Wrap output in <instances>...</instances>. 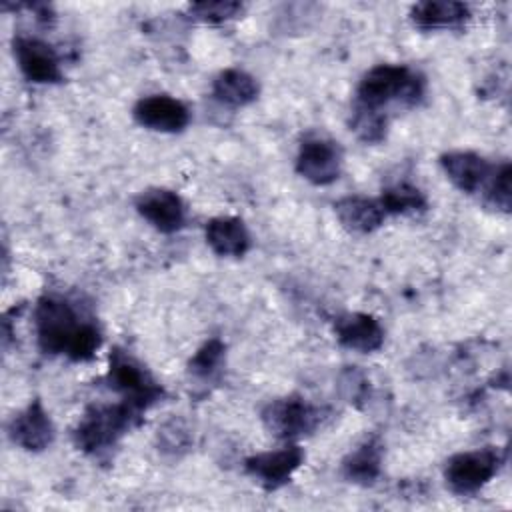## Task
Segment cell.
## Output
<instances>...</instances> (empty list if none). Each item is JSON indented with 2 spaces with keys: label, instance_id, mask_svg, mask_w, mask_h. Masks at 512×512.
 <instances>
[{
  "label": "cell",
  "instance_id": "1",
  "mask_svg": "<svg viewBox=\"0 0 512 512\" xmlns=\"http://www.w3.org/2000/svg\"><path fill=\"white\" fill-rule=\"evenodd\" d=\"M34 324L38 344L46 354H64L70 360L86 362L102 344L100 330L82 320L64 298H42L34 312Z\"/></svg>",
  "mask_w": 512,
  "mask_h": 512
},
{
  "label": "cell",
  "instance_id": "2",
  "mask_svg": "<svg viewBox=\"0 0 512 512\" xmlns=\"http://www.w3.org/2000/svg\"><path fill=\"white\" fill-rule=\"evenodd\" d=\"M424 94V78L402 64H378L364 74L356 90V106L380 112L390 102L416 104Z\"/></svg>",
  "mask_w": 512,
  "mask_h": 512
},
{
  "label": "cell",
  "instance_id": "3",
  "mask_svg": "<svg viewBox=\"0 0 512 512\" xmlns=\"http://www.w3.org/2000/svg\"><path fill=\"white\" fill-rule=\"evenodd\" d=\"M140 410L128 402L114 406H92L80 418L74 430V442L88 454H100L112 448L136 422Z\"/></svg>",
  "mask_w": 512,
  "mask_h": 512
},
{
  "label": "cell",
  "instance_id": "4",
  "mask_svg": "<svg viewBox=\"0 0 512 512\" xmlns=\"http://www.w3.org/2000/svg\"><path fill=\"white\" fill-rule=\"evenodd\" d=\"M110 386L122 394V400L138 408L140 412L158 402L164 394L162 386L152 378V374L128 352L114 348L108 366Z\"/></svg>",
  "mask_w": 512,
  "mask_h": 512
},
{
  "label": "cell",
  "instance_id": "5",
  "mask_svg": "<svg viewBox=\"0 0 512 512\" xmlns=\"http://www.w3.org/2000/svg\"><path fill=\"white\" fill-rule=\"evenodd\" d=\"M322 420V408L300 396L276 398L262 410V422L266 430L284 440H294L314 432Z\"/></svg>",
  "mask_w": 512,
  "mask_h": 512
},
{
  "label": "cell",
  "instance_id": "6",
  "mask_svg": "<svg viewBox=\"0 0 512 512\" xmlns=\"http://www.w3.org/2000/svg\"><path fill=\"white\" fill-rule=\"evenodd\" d=\"M500 464L502 456L494 448L468 450L452 456L446 462L444 478L452 492L474 494L496 476Z\"/></svg>",
  "mask_w": 512,
  "mask_h": 512
},
{
  "label": "cell",
  "instance_id": "7",
  "mask_svg": "<svg viewBox=\"0 0 512 512\" xmlns=\"http://www.w3.org/2000/svg\"><path fill=\"white\" fill-rule=\"evenodd\" d=\"M340 168L342 150L334 140L312 136L300 144L296 156V170L304 180L316 186H326L340 176Z\"/></svg>",
  "mask_w": 512,
  "mask_h": 512
},
{
  "label": "cell",
  "instance_id": "8",
  "mask_svg": "<svg viewBox=\"0 0 512 512\" xmlns=\"http://www.w3.org/2000/svg\"><path fill=\"white\" fill-rule=\"evenodd\" d=\"M304 462V452L298 444H288L278 450H268L250 456L244 466L246 472L262 484L266 490H276L284 486L292 474L300 468Z\"/></svg>",
  "mask_w": 512,
  "mask_h": 512
},
{
  "label": "cell",
  "instance_id": "9",
  "mask_svg": "<svg viewBox=\"0 0 512 512\" xmlns=\"http://www.w3.org/2000/svg\"><path fill=\"white\" fill-rule=\"evenodd\" d=\"M14 58L20 72L36 84H54L62 80V68L58 54L40 38L16 36L14 38Z\"/></svg>",
  "mask_w": 512,
  "mask_h": 512
},
{
  "label": "cell",
  "instance_id": "10",
  "mask_svg": "<svg viewBox=\"0 0 512 512\" xmlns=\"http://www.w3.org/2000/svg\"><path fill=\"white\" fill-rule=\"evenodd\" d=\"M134 118L140 126L156 132H180L190 122L188 106L168 94L140 98L134 106Z\"/></svg>",
  "mask_w": 512,
  "mask_h": 512
},
{
  "label": "cell",
  "instance_id": "11",
  "mask_svg": "<svg viewBox=\"0 0 512 512\" xmlns=\"http://www.w3.org/2000/svg\"><path fill=\"white\" fill-rule=\"evenodd\" d=\"M138 214L158 232L172 234L184 226L186 208L182 198L168 188H148L136 198Z\"/></svg>",
  "mask_w": 512,
  "mask_h": 512
},
{
  "label": "cell",
  "instance_id": "12",
  "mask_svg": "<svg viewBox=\"0 0 512 512\" xmlns=\"http://www.w3.org/2000/svg\"><path fill=\"white\" fill-rule=\"evenodd\" d=\"M8 434L14 444L28 452H40L48 448L54 440V424L44 410L40 400L30 402L22 412H18L10 424Z\"/></svg>",
  "mask_w": 512,
  "mask_h": 512
},
{
  "label": "cell",
  "instance_id": "13",
  "mask_svg": "<svg viewBox=\"0 0 512 512\" xmlns=\"http://www.w3.org/2000/svg\"><path fill=\"white\" fill-rule=\"evenodd\" d=\"M442 170L448 176V180L466 194H476L486 188L494 168L488 164L486 158H482L476 152H448L440 158Z\"/></svg>",
  "mask_w": 512,
  "mask_h": 512
},
{
  "label": "cell",
  "instance_id": "14",
  "mask_svg": "<svg viewBox=\"0 0 512 512\" xmlns=\"http://www.w3.org/2000/svg\"><path fill=\"white\" fill-rule=\"evenodd\" d=\"M336 338L342 346L356 352H374L384 344V328L372 314H344L334 324Z\"/></svg>",
  "mask_w": 512,
  "mask_h": 512
},
{
  "label": "cell",
  "instance_id": "15",
  "mask_svg": "<svg viewBox=\"0 0 512 512\" xmlns=\"http://www.w3.org/2000/svg\"><path fill=\"white\" fill-rule=\"evenodd\" d=\"M206 242L218 256L238 258L250 248V234L240 218L218 216L206 224Z\"/></svg>",
  "mask_w": 512,
  "mask_h": 512
},
{
  "label": "cell",
  "instance_id": "16",
  "mask_svg": "<svg viewBox=\"0 0 512 512\" xmlns=\"http://www.w3.org/2000/svg\"><path fill=\"white\" fill-rule=\"evenodd\" d=\"M334 210L344 228L360 234L374 232L386 218L382 204L364 196H346L334 204Z\"/></svg>",
  "mask_w": 512,
  "mask_h": 512
},
{
  "label": "cell",
  "instance_id": "17",
  "mask_svg": "<svg viewBox=\"0 0 512 512\" xmlns=\"http://www.w3.org/2000/svg\"><path fill=\"white\" fill-rule=\"evenodd\" d=\"M260 86L252 74L240 68H228L222 70L214 84H212V94L220 104L240 108L258 98Z\"/></svg>",
  "mask_w": 512,
  "mask_h": 512
},
{
  "label": "cell",
  "instance_id": "18",
  "mask_svg": "<svg viewBox=\"0 0 512 512\" xmlns=\"http://www.w3.org/2000/svg\"><path fill=\"white\" fill-rule=\"evenodd\" d=\"M468 16V6L452 0H426L414 4L410 10L412 22L422 30L452 28L462 24Z\"/></svg>",
  "mask_w": 512,
  "mask_h": 512
},
{
  "label": "cell",
  "instance_id": "19",
  "mask_svg": "<svg viewBox=\"0 0 512 512\" xmlns=\"http://www.w3.org/2000/svg\"><path fill=\"white\" fill-rule=\"evenodd\" d=\"M382 470V442L370 438L362 442L354 452L344 460V474L350 482L372 484Z\"/></svg>",
  "mask_w": 512,
  "mask_h": 512
},
{
  "label": "cell",
  "instance_id": "20",
  "mask_svg": "<svg viewBox=\"0 0 512 512\" xmlns=\"http://www.w3.org/2000/svg\"><path fill=\"white\" fill-rule=\"evenodd\" d=\"M378 202L386 214H418L426 210V196L408 182L388 186Z\"/></svg>",
  "mask_w": 512,
  "mask_h": 512
},
{
  "label": "cell",
  "instance_id": "21",
  "mask_svg": "<svg viewBox=\"0 0 512 512\" xmlns=\"http://www.w3.org/2000/svg\"><path fill=\"white\" fill-rule=\"evenodd\" d=\"M224 356H226V346L220 338H210L206 340L196 354L190 358L188 370L192 376L196 378H212L224 364Z\"/></svg>",
  "mask_w": 512,
  "mask_h": 512
},
{
  "label": "cell",
  "instance_id": "22",
  "mask_svg": "<svg viewBox=\"0 0 512 512\" xmlns=\"http://www.w3.org/2000/svg\"><path fill=\"white\" fill-rule=\"evenodd\" d=\"M244 6L232 0H214V2H196L188 6V16L206 24H222L226 20L242 14Z\"/></svg>",
  "mask_w": 512,
  "mask_h": 512
},
{
  "label": "cell",
  "instance_id": "23",
  "mask_svg": "<svg viewBox=\"0 0 512 512\" xmlns=\"http://www.w3.org/2000/svg\"><path fill=\"white\" fill-rule=\"evenodd\" d=\"M510 178H512V168L508 162H502L498 168H494V172L484 188V194H486V200L490 202V206H494L502 212H508L510 204H512Z\"/></svg>",
  "mask_w": 512,
  "mask_h": 512
},
{
  "label": "cell",
  "instance_id": "24",
  "mask_svg": "<svg viewBox=\"0 0 512 512\" xmlns=\"http://www.w3.org/2000/svg\"><path fill=\"white\" fill-rule=\"evenodd\" d=\"M352 130L364 142H380L386 134V116L382 112H374V110L356 106V110L352 114Z\"/></svg>",
  "mask_w": 512,
  "mask_h": 512
},
{
  "label": "cell",
  "instance_id": "25",
  "mask_svg": "<svg viewBox=\"0 0 512 512\" xmlns=\"http://www.w3.org/2000/svg\"><path fill=\"white\" fill-rule=\"evenodd\" d=\"M158 442H160V448L164 452H172V454H180L184 450H188L190 442H192V436H190V430L188 426L182 422V420H168L160 430H158Z\"/></svg>",
  "mask_w": 512,
  "mask_h": 512
}]
</instances>
